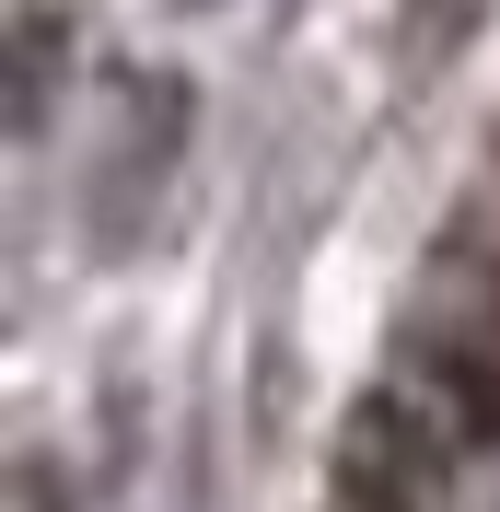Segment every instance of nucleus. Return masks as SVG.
<instances>
[{"instance_id":"nucleus-1","label":"nucleus","mask_w":500,"mask_h":512,"mask_svg":"<svg viewBox=\"0 0 500 512\" xmlns=\"http://www.w3.org/2000/svg\"><path fill=\"white\" fill-rule=\"evenodd\" d=\"M431 384L454 396V419H466L477 443L500 431V361H477V350H442V361H431Z\"/></svg>"}]
</instances>
